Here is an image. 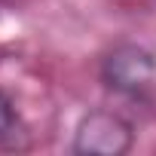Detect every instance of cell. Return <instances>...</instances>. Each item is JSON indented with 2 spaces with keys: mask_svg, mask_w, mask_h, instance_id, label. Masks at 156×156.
Segmentation results:
<instances>
[{
  "mask_svg": "<svg viewBox=\"0 0 156 156\" xmlns=\"http://www.w3.org/2000/svg\"><path fill=\"white\" fill-rule=\"evenodd\" d=\"M135 144V129L113 110H89L73 132L76 156H122Z\"/></svg>",
  "mask_w": 156,
  "mask_h": 156,
  "instance_id": "cell-1",
  "label": "cell"
},
{
  "mask_svg": "<svg viewBox=\"0 0 156 156\" xmlns=\"http://www.w3.org/2000/svg\"><path fill=\"white\" fill-rule=\"evenodd\" d=\"M101 80L113 92L141 95L156 83V55L138 43H119L101 61Z\"/></svg>",
  "mask_w": 156,
  "mask_h": 156,
  "instance_id": "cell-2",
  "label": "cell"
},
{
  "mask_svg": "<svg viewBox=\"0 0 156 156\" xmlns=\"http://www.w3.org/2000/svg\"><path fill=\"white\" fill-rule=\"evenodd\" d=\"M19 116H16V107L12 101L0 92V144H12V138L19 135Z\"/></svg>",
  "mask_w": 156,
  "mask_h": 156,
  "instance_id": "cell-3",
  "label": "cell"
}]
</instances>
